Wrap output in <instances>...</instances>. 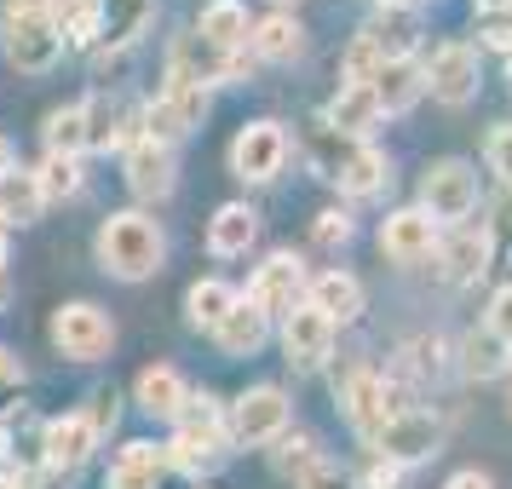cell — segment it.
<instances>
[{"mask_svg":"<svg viewBox=\"0 0 512 489\" xmlns=\"http://www.w3.org/2000/svg\"><path fill=\"white\" fill-rule=\"evenodd\" d=\"M162 254H167V242H162V231H156V219H144V213H116V219H104V231H98V259H104V271H116V277H127V282L162 271Z\"/></svg>","mask_w":512,"mask_h":489,"instance_id":"obj_1","label":"cell"},{"mask_svg":"<svg viewBox=\"0 0 512 489\" xmlns=\"http://www.w3.org/2000/svg\"><path fill=\"white\" fill-rule=\"evenodd\" d=\"M438 443H443V420L426 415V409H409V415H392L374 432V455L392 466H409V461L438 455Z\"/></svg>","mask_w":512,"mask_h":489,"instance_id":"obj_2","label":"cell"},{"mask_svg":"<svg viewBox=\"0 0 512 489\" xmlns=\"http://www.w3.org/2000/svg\"><path fill=\"white\" fill-rule=\"evenodd\" d=\"M52 340H58V351L64 357H75V363H98L104 351L116 346V323L98 311V305H64L58 317H52Z\"/></svg>","mask_w":512,"mask_h":489,"instance_id":"obj_3","label":"cell"},{"mask_svg":"<svg viewBox=\"0 0 512 489\" xmlns=\"http://www.w3.org/2000/svg\"><path fill=\"white\" fill-rule=\"evenodd\" d=\"M225 432L236 443H277L288 432V397L277 386H254V392H242L231 403V420H225Z\"/></svg>","mask_w":512,"mask_h":489,"instance_id":"obj_4","label":"cell"},{"mask_svg":"<svg viewBox=\"0 0 512 489\" xmlns=\"http://www.w3.org/2000/svg\"><path fill=\"white\" fill-rule=\"evenodd\" d=\"M282 162H288V133H282L277 121H254V127H242L231 144V173L236 179H248V185H265V179H277Z\"/></svg>","mask_w":512,"mask_h":489,"instance_id":"obj_5","label":"cell"},{"mask_svg":"<svg viewBox=\"0 0 512 489\" xmlns=\"http://www.w3.org/2000/svg\"><path fill=\"white\" fill-rule=\"evenodd\" d=\"M0 47H6V58L18 64V70L41 75L58 64V52H64V35L52 29L47 12H29V18H6V35H0Z\"/></svg>","mask_w":512,"mask_h":489,"instance_id":"obj_6","label":"cell"},{"mask_svg":"<svg viewBox=\"0 0 512 489\" xmlns=\"http://www.w3.org/2000/svg\"><path fill=\"white\" fill-rule=\"evenodd\" d=\"M420 202L432 219H466L472 202H478V173L466 162H438L426 167V179H420Z\"/></svg>","mask_w":512,"mask_h":489,"instance_id":"obj_7","label":"cell"},{"mask_svg":"<svg viewBox=\"0 0 512 489\" xmlns=\"http://www.w3.org/2000/svg\"><path fill=\"white\" fill-rule=\"evenodd\" d=\"M426 87H432V98H443V104H466V98L478 93V52L466 47V41L438 47L432 52V70H426Z\"/></svg>","mask_w":512,"mask_h":489,"instance_id":"obj_8","label":"cell"},{"mask_svg":"<svg viewBox=\"0 0 512 489\" xmlns=\"http://www.w3.org/2000/svg\"><path fill=\"white\" fill-rule=\"evenodd\" d=\"M334 346V323H328L323 311H311V305H294L288 317H282V351H288V363H300V369H317Z\"/></svg>","mask_w":512,"mask_h":489,"instance_id":"obj_9","label":"cell"},{"mask_svg":"<svg viewBox=\"0 0 512 489\" xmlns=\"http://www.w3.org/2000/svg\"><path fill=\"white\" fill-rule=\"evenodd\" d=\"M93 449H98V432L87 415H58L41 432V461H47V472H75Z\"/></svg>","mask_w":512,"mask_h":489,"instance_id":"obj_10","label":"cell"},{"mask_svg":"<svg viewBox=\"0 0 512 489\" xmlns=\"http://www.w3.org/2000/svg\"><path fill=\"white\" fill-rule=\"evenodd\" d=\"M300 288H305V277H300V259L294 254H277V259H265L259 265V277H254V288H248V300L265 311V317H288L294 305H300Z\"/></svg>","mask_w":512,"mask_h":489,"instance_id":"obj_11","label":"cell"},{"mask_svg":"<svg viewBox=\"0 0 512 489\" xmlns=\"http://www.w3.org/2000/svg\"><path fill=\"white\" fill-rule=\"evenodd\" d=\"M380 248L392 259H403V265H415V259H426L432 248H438V219L426 208H403L392 213L386 225H380Z\"/></svg>","mask_w":512,"mask_h":489,"instance_id":"obj_12","label":"cell"},{"mask_svg":"<svg viewBox=\"0 0 512 489\" xmlns=\"http://www.w3.org/2000/svg\"><path fill=\"white\" fill-rule=\"evenodd\" d=\"M127 185L139 190L144 202L150 196H167L173 190V144H156L150 133L127 144Z\"/></svg>","mask_w":512,"mask_h":489,"instance_id":"obj_13","label":"cell"},{"mask_svg":"<svg viewBox=\"0 0 512 489\" xmlns=\"http://www.w3.org/2000/svg\"><path fill=\"white\" fill-rule=\"evenodd\" d=\"M305 305L323 311L328 323H357L363 317V282L346 277V271H323V277H311V288H305Z\"/></svg>","mask_w":512,"mask_h":489,"instance_id":"obj_14","label":"cell"},{"mask_svg":"<svg viewBox=\"0 0 512 489\" xmlns=\"http://www.w3.org/2000/svg\"><path fill=\"white\" fill-rule=\"evenodd\" d=\"M357 150H363V139H346L340 127H328V121H317L311 133H305V156H311V167L323 173V179H346L351 162H357Z\"/></svg>","mask_w":512,"mask_h":489,"instance_id":"obj_15","label":"cell"},{"mask_svg":"<svg viewBox=\"0 0 512 489\" xmlns=\"http://www.w3.org/2000/svg\"><path fill=\"white\" fill-rule=\"evenodd\" d=\"M265 334H271V317H265L254 300H236L231 311H225V323L213 328L219 351H231V357H248V351H259V346H265Z\"/></svg>","mask_w":512,"mask_h":489,"instance_id":"obj_16","label":"cell"},{"mask_svg":"<svg viewBox=\"0 0 512 489\" xmlns=\"http://www.w3.org/2000/svg\"><path fill=\"white\" fill-rule=\"evenodd\" d=\"M438 259H443V277H449V282L484 277V271H489V231H472V225H461L449 242H438Z\"/></svg>","mask_w":512,"mask_h":489,"instance_id":"obj_17","label":"cell"},{"mask_svg":"<svg viewBox=\"0 0 512 489\" xmlns=\"http://www.w3.org/2000/svg\"><path fill=\"white\" fill-rule=\"evenodd\" d=\"M156 12V0H98V41L104 47H133Z\"/></svg>","mask_w":512,"mask_h":489,"instance_id":"obj_18","label":"cell"},{"mask_svg":"<svg viewBox=\"0 0 512 489\" xmlns=\"http://www.w3.org/2000/svg\"><path fill=\"white\" fill-rule=\"evenodd\" d=\"M380 116H386V110H380V98H374L369 81H351V87H340V98L328 104V127H340L346 139H363Z\"/></svg>","mask_w":512,"mask_h":489,"instance_id":"obj_19","label":"cell"},{"mask_svg":"<svg viewBox=\"0 0 512 489\" xmlns=\"http://www.w3.org/2000/svg\"><path fill=\"white\" fill-rule=\"evenodd\" d=\"M374 98H380V110H409L420 93H426V70H420L415 58H392V64H380L374 70Z\"/></svg>","mask_w":512,"mask_h":489,"instance_id":"obj_20","label":"cell"},{"mask_svg":"<svg viewBox=\"0 0 512 489\" xmlns=\"http://www.w3.org/2000/svg\"><path fill=\"white\" fill-rule=\"evenodd\" d=\"M41 208H47L41 179H35L29 167H12V173L0 179V225H35Z\"/></svg>","mask_w":512,"mask_h":489,"instance_id":"obj_21","label":"cell"},{"mask_svg":"<svg viewBox=\"0 0 512 489\" xmlns=\"http://www.w3.org/2000/svg\"><path fill=\"white\" fill-rule=\"evenodd\" d=\"M259 236V213L254 208H242V202H231V208H219L213 213V225H208V248L219 259H236V254H248V242Z\"/></svg>","mask_w":512,"mask_h":489,"instance_id":"obj_22","label":"cell"},{"mask_svg":"<svg viewBox=\"0 0 512 489\" xmlns=\"http://www.w3.org/2000/svg\"><path fill=\"white\" fill-rule=\"evenodd\" d=\"M196 35H202L208 47H219V52L248 47V12H242L236 0H213V6H202V24H196Z\"/></svg>","mask_w":512,"mask_h":489,"instance_id":"obj_23","label":"cell"},{"mask_svg":"<svg viewBox=\"0 0 512 489\" xmlns=\"http://www.w3.org/2000/svg\"><path fill=\"white\" fill-rule=\"evenodd\" d=\"M340 403H346L351 426H357L363 438H374V432L386 426V403H380V374H363V369H357V374L346 380V397H340Z\"/></svg>","mask_w":512,"mask_h":489,"instance_id":"obj_24","label":"cell"},{"mask_svg":"<svg viewBox=\"0 0 512 489\" xmlns=\"http://www.w3.org/2000/svg\"><path fill=\"white\" fill-rule=\"evenodd\" d=\"M300 41H305V29L288 18V12H271V18H259L254 29H248V47H254V58H294L300 52Z\"/></svg>","mask_w":512,"mask_h":489,"instance_id":"obj_25","label":"cell"},{"mask_svg":"<svg viewBox=\"0 0 512 489\" xmlns=\"http://www.w3.org/2000/svg\"><path fill=\"white\" fill-rule=\"evenodd\" d=\"M156 472H162V449L156 443H127L121 461L110 466L104 489H156Z\"/></svg>","mask_w":512,"mask_h":489,"instance_id":"obj_26","label":"cell"},{"mask_svg":"<svg viewBox=\"0 0 512 489\" xmlns=\"http://www.w3.org/2000/svg\"><path fill=\"white\" fill-rule=\"evenodd\" d=\"M179 438L196 443V449H208V455H219L225 420H219V403H213V397H185V409H179Z\"/></svg>","mask_w":512,"mask_h":489,"instance_id":"obj_27","label":"cell"},{"mask_svg":"<svg viewBox=\"0 0 512 489\" xmlns=\"http://www.w3.org/2000/svg\"><path fill=\"white\" fill-rule=\"evenodd\" d=\"M363 35H369L374 47H380V58H386V64H392V58H409V47H415V12H403V6H386V12H380V18L363 29Z\"/></svg>","mask_w":512,"mask_h":489,"instance_id":"obj_28","label":"cell"},{"mask_svg":"<svg viewBox=\"0 0 512 489\" xmlns=\"http://www.w3.org/2000/svg\"><path fill=\"white\" fill-rule=\"evenodd\" d=\"M185 397H190L185 380H179L173 369H162V363L139 374V403L150 409V415H179V409H185Z\"/></svg>","mask_w":512,"mask_h":489,"instance_id":"obj_29","label":"cell"},{"mask_svg":"<svg viewBox=\"0 0 512 489\" xmlns=\"http://www.w3.org/2000/svg\"><path fill=\"white\" fill-rule=\"evenodd\" d=\"M87 150V104L52 110L47 116V156H81Z\"/></svg>","mask_w":512,"mask_h":489,"instance_id":"obj_30","label":"cell"},{"mask_svg":"<svg viewBox=\"0 0 512 489\" xmlns=\"http://www.w3.org/2000/svg\"><path fill=\"white\" fill-rule=\"evenodd\" d=\"M231 305H236V294L225 288V282H213V277H208V282H196V288L185 294L190 323H196V328H208V334H213L219 323H225V311H231Z\"/></svg>","mask_w":512,"mask_h":489,"instance_id":"obj_31","label":"cell"},{"mask_svg":"<svg viewBox=\"0 0 512 489\" xmlns=\"http://www.w3.org/2000/svg\"><path fill=\"white\" fill-rule=\"evenodd\" d=\"M461 351H466L461 363H466V374H472V380H495V374L507 369V346H501L489 328H484V334H472Z\"/></svg>","mask_w":512,"mask_h":489,"instance_id":"obj_32","label":"cell"},{"mask_svg":"<svg viewBox=\"0 0 512 489\" xmlns=\"http://www.w3.org/2000/svg\"><path fill=\"white\" fill-rule=\"evenodd\" d=\"M35 179H41V196L47 202H64V196L81 190V162L75 156H47V162L35 167Z\"/></svg>","mask_w":512,"mask_h":489,"instance_id":"obj_33","label":"cell"},{"mask_svg":"<svg viewBox=\"0 0 512 489\" xmlns=\"http://www.w3.org/2000/svg\"><path fill=\"white\" fill-rule=\"evenodd\" d=\"M380 185H386V156H380L374 144H363L357 162H351V173L340 179V190H346V196H374Z\"/></svg>","mask_w":512,"mask_h":489,"instance_id":"obj_34","label":"cell"},{"mask_svg":"<svg viewBox=\"0 0 512 489\" xmlns=\"http://www.w3.org/2000/svg\"><path fill=\"white\" fill-rule=\"evenodd\" d=\"M386 58H380V47H374L369 35H357L346 52V81H374V70H380Z\"/></svg>","mask_w":512,"mask_h":489,"instance_id":"obj_35","label":"cell"},{"mask_svg":"<svg viewBox=\"0 0 512 489\" xmlns=\"http://www.w3.org/2000/svg\"><path fill=\"white\" fill-rule=\"evenodd\" d=\"M277 461H282V472H311V466L323 461V455H317V443L300 432V438H288V443L277 449Z\"/></svg>","mask_w":512,"mask_h":489,"instance_id":"obj_36","label":"cell"},{"mask_svg":"<svg viewBox=\"0 0 512 489\" xmlns=\"http://www.w3.org/2000/svg\"><path fill=\"white\" fill-rule=\"evenodd\" d=\"M300 489H357V478L340 472L334 461H317L311 472H300Z\"/></svg>","mask_w":512,"mask_h":489,"instance_id":"obj_37","label":"cell"},{"mask_svg":"<svg viewBox=\"0 0 512 489\" xmlns=\"http://www.w3.org/2000/svg\"><path fill=\"white\" fill-rule=\"evenodd\" d=\"M484 156H489V167H495V173L512 185V127H495V133H489Z\"/></svg>","mask_w":512,"mask_h":489,"instance_id":"obj_38","label":"cell"},{"mask_svg":"<svg viewBox=\"0 0 512 489\" xmlns=\"http://www.w3.org/2000/svg\"><path fill=\"white\" fill-rule=\"evenodd\" d=\"M489 334H495L501 346H512V288H501V294L489 300Z\"/></svg>","mask_w":512,"mask_h":489,"instance_id":"obj_39","label":"cell"},{"mask_svg":"<svg viewBox=\"0 0 512 489\" xmlns=\"http://www.w3.org/2000/svg\"><path fill=\"white\" fill-rule=\"evenodd\" d=\"M346 236H351V219H346V213H323V219H317V242H323V248L346 242Z\"/></svg>","mask_w":512,"mask_h":489,"instance_id":"obj_40","label":"cell"},{"mask_svg":"<svg viewBox=\"0 0 512 489\" xmlns=\"http://www.w3.org/2000/svg\"><path fill=\"white\" fill-rule=\"evenodd\" d=\"M87 420H93V432H104V426L116 420V392H98L93 409H87Z\"/></svg>","mask_w":512,"mask_h":489,"instance_id":"obj_41","label":"cell"},{"mask_svg":"<svg viewBox=\"0 0 512 489\" xmlns=\"http://www.w3.org/2000/svg\"><path fill=\"white\" fill-rule=\"evenodd\" d=\"M495 242L512 248V185H507V196H501V208H495Z\"/></svg>","mask_w":512,"mask_h":489,"instance_id":"obj_42","label":"cell"},{"mask_svg":"<svg viewBox=\"0 0 512 489\" xmlns=\"http://www.w3.org/2000/svg\"><path fill=\"white\" fill-rule=\"evenodd\" d=\"M369 484H374V489H392V484H397V466L374 455V466H369Z\"/></svg>","mask_w":512,"mask_h":489,"instance_id":"obj_43","label":"cell"},{"mask_svg":"<svg viewBox=\"0 0 512 489\" xmlns=\"http://www.w3.org/2000/svg\"><path fill=\"white\" fill-rule=\"evenodd\" d=\"M443 489H495V484H489V472H455Z\"/></svg>","mask_w":512,"mask_h":489,"instance_id":"obj_44","label":"cell"},{"mask_svg":"<svg viewBox=\"0 0 512 489\" xmlns=\"http://www.w3.org/2000/svg\"><path fill=\"white\" fill-rule=\"evenodd\" d=\"M18 374H24V363H18V357H12V351L0 346V386H12V380H18Z\"/></svg>","mask_w":512,"mask_h":489,"instance_id":"obj_45","label":"cell"},{"mask_svg":"<svg viewBox=\"0 0 512 489\" xmlns=\"http://www.w3.org/2000/svg\"><path fill=\"white\" fill-rule=\"evenodd\" d=\"M6 173H12V144L0 139V179H6Z\"/></svg>","mask_w":512,"mask_h":489,"instance_id":"obj_46","label":"cell"},{"mask_svg":"<svg viewBox=\"0 0 512 489\" xmlns=\"http://www.w3.org/2000/svg\"><path fill=\"white\" fill-rule=\"evenodd\" d=\"M0 489H29L24 478H6V472H0Z\"/></svg>","mask_w":512,"mask_h":489,"instance_id":"obj_47","label":"cell"},{"mask_svg":"<svg viewBox=\"0 0 512 489\" xmlns=\"http://www.w3.org/2000/svg\"><path fill=\"white\" fill-rule=\"evenodd\" d=\"M0 455H6V420H0Z\"/></svg>","mask_w":512,"mask_h":489,"instance_id":"obj_48","label":"cell"},{"mask_svg":"<svg viewBox=\"0 0 512 489\" xmlns=\"http://www.w3.org/2000/svg\"><path fill=\"white\" fill-rule=\"evenodd\" d=\"M0 265H6V231H0Z\"/></svg>","mask_w":512,"mask_h":489,"instance_id":"obj_49","label":"cell"},{"mask_svg":"<svg viewBox=\"0 0 512 489\" xmlns=\"http://www.w3.org/2000/svg\"><path fill=\"white\" fill-rule=\"evenodd\" d=\"M386 6H409V0H386Z\"/></svg>","mask_w":512,"mask_h":489,"instance_id":"obj_50","label":"cell"},{"mask_svg":"<svg viewBox=\"0 0 512 489\" xmlns=\"http://www.w3.org/2000/svg\"><path fill=\"white\" fill-rule=\"evenodd\" d=\"M507 70H512V47H507Z\"/></svg>","mask_w":512,"mask_h":489,"instance_id":"obj_51","label":"cell"},{"mask_svg":"<svg viewBox=\"0 0 512 489\" xmlns=\"http://www.w3.org/2000/svg\"><path fill=\"white\" fill-rule=\"evenodd\" d=\"M507 403H512V392H507Z\"/></svg>","mask_w":512,"mask_h":489,"instance_id":"obj_52","label":"cell"},{"mask_svg":"<svg viewBox=\"0 0 512 489\" xmlns=\"http://www.w3.org/2000/svg\"><path fill=\"white\" fill-rule=\"evenodd\" d=\"M282 6H288V0H282Z\"/></svg>","mask_w":512,"mask_h":489,"instance_id":"obj_53","label":"cell"}]
</instances>
